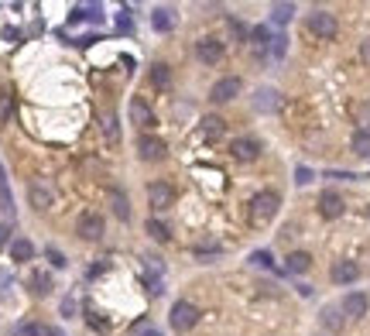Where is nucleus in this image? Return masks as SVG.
<instances>
[{"label": "nucleus", "instance_id": "f257e3e1", "mask_svg": "<svg viewBox=\"0 0 370 336\" xmlns=\"http://www.w3.org/2000/svg\"><path fill=\"white\" fill-rule=\"evenodd\" d=\"M278 206H281V196L271 192V189H261V192L251 199L247 216H251V223H254V227H268V223L278 216Z\"/></svg>", "mask_w": 370, "mask_h": 336}, {"label": "nucleus", "instance_id": "f03ea898", "mask_svg": "<svg viewBox=\"0 0 370 336\" xmlns=\"http://www.w3.org/2000/svg\"><path fill=\"white\" fill-rule=\"evenodd\" d=\"M305 28H309V35L319 38V41H333V38L340 35V21H336V14H329V10H312V14L305 17Z\"/></svg>", "mask_w": 370, "mask_h": 336}, {"label": "nucleus", "instance_id": "7ed1b4c3", "mask_svg": "<svg viewBox=\"0 0 370 336\" xmlns=\"http://www.w3.org/2000/svg\"><path fill=\"white\" fill-rule=\"evenodd\" d=\"M168 323H172V330H175V333H188V330L199 323V309H195L192 302L179 299V302L172 306V312H168Z\"/></svg>", "mask_w": 370, "mask_h": 336}, {"label": "nucleus", "instance_id": "20e7f679", "mask_svg": "<svg viewBox=\"0 0 370 336\" xmlns=\"http://www.w3.org/2000/svg\"><path fill=\"white\" fill-rule=\"evenodd\" d=\"M223 55H226V48H223V41H220V38L206 35V38H199V41H195V59H199L202 66H220V62H223Z\"/></svg>", "mask_w": 370, "mask_h": 336}, {"label": "nucleus", "instance_id": "39448f33", "mask_svg": "<svg viewBox=\"0 0 370 336\" xmlns=\"http://www.w3.org/2000/svg\"><path fill=\"white\" fill-rule=\"evenodd\" d=\"M28 203H31L38 213H45V209H52V203H55V189H52L45 178H35V182L28 185Z\"/></svg>", "mask_w": 370, "mask_h": 336}, {"label": "nucleus", "instance_id": "423d86ee", "mask_svg": "<svg viewBox=\"0 0 370 336\" xmlns=\"http://www.w3.org/2000/svg\"><path fill=\"white\" fill-rule=\"evenodd\" d=\"M148 203H151L155 213H165V209L175 206V189L168 182H151L148 185Z\"/></svg>", "mask_w": 370, "mask_h": 336}, {"label": "nucleus", "instance_id": "0eeeda50", "mask_svg": "<svg viewBox=\"0 0 370 336\" xmlns=\"http://www.w3.org/2000/svg\"><path fill=\"white\" fill-rule=\"evenodd\" d=\"M240 89H244V80H240V76H223L220 83H213L209 100H213V103H230V100L240 96Z\"/></svg>", "mask_w": 370, "mask_h": 336}, {"label": "nucleus", "instance_id": "6e6552de", "mask_svg": "<svg viewBox=\"0 0 370 336\" xmlns=\"http://www.w3.org/2000/svg\"><path fill=\"white\" fill-rule=\"evenodd\" d=\"M137 155H141L144 162H162V158L168 155V144H165L162 138H155V134H141V138H137Z\"/></svg>", "mask_w": 370, "mask_h": 336}, {"label": "nucleus", "instance_id": "1a4fd4ad", "mask_svg": "<svg viewBox=\"0 0 370 336\" xmlns=\"http://www.w3.org/2000/svg\"><path fill=\"white\" fill-rule=\"evenodd\" d=\"M329 278H333V285H353L360 278V264L350 261V257H340V261H333Z\"/></svg>", "mask_w": 370, "mask_h": 336}, {"label": "nucleus", "instance_id": "9d476101", "mask_svg": "<svg viewBox=\"0 0 370 336\" xmlns=\"http://www.w3.org/2000/svg\"><path fill=\"white\" fill-rule=\"evenodd\" d=\"M76 234L83 237V241H99L103 234H106V223H103V216L99 213H83L79 216V223H76Z\"/></svg>", "mask_w": 370, "mask_h": 336}, {"label": "nucleus", "instance_id": "9b49d317", "mask_svg": "<svg viewBox=\"0 0 370 336\" xmlns=\"http://www.w3.org/2000/svg\"><path fill=\"white\" fill-rule=\"evenodd\" d=\"M271 41H275V35H271V28H268V24L254 28V31H251V38H247L251 55H254V59H268V55H271Z\"/></svg>", "mask_w": 370, "mask_h": 336}, {"label": "nucleus", "instance_id": "f8f14e48", "mask_svg": "<svg viewBox=\"0 0 370 336\" xmlns=\"http://www.w3.org/2000/svg\"><path fill=\"white\" fill-rule=\"evenodd\" d=\"M230 155H233L237 162H257V155H261V141H257V138H233Z\"/></svg>", "mask_w": 370, "mask_h": 336}, {"label": "nucleus", "instance_id": "ddd939ff", "mask_svg": "<svg viewBox=\"0 0 370 336\" xmlns=\"http://www.w3.org/2000/svg\"><path fill=\"white\" fill-rule=\"evenodd\" d=\"M343 209H347V203H343L340 192L326 189V192L319 196V216H322V220H336V216H343Z\"/></svg>", "mask_w": 370, "mask_h": 336}, {"label": "nucleus", "instance_id": "4468645a", "mask_svg": "<svg viewBox=\"0 0 370 336\" xmlns=\"http://www.w3.org/2000/svg\"><path fill=\"white\" fill-rule=\"evenodd\" d=\"M281 103H284V100H281V93L271 89V86H261V89L254 93V110H257V113H278V110H281Z\"/></svg>", "mask_w": 370, "mask_h": 336}, {"label": "nucleus", "instance_id": "2eb2a0df", "mask_svg": "<svg viewBox=\"0 0 370 336\" xmlns=\"http://www.w3.org/2000/svg\"><path fill=\"white\" fill-rule=\"evenodd\" d=\"M130 124H137L141 131H148V127H155V110L148 106V100H141V96H134L130 100Z\"/></svg>", "mask_w": 370, "mask_h": 336}, {"label": "nucleus", "instance_id": "dca6fc26", "mask_svg": "<svg viewBox=\"0 0 370 336\" xmlns=\"http://www.w3.org/2000/svg\"><path fill=\"white\" fill-rule=\"evenodd\" d=\"M340 309H343V316H350V319H364L370 309V299L364 292H350V295L340 302Z\"/></svg>", "mask_w": 370, "mask_h": 336}, {"label": "nucleus", "instance_id": "f3484780", "mask_svg": "<svg viewBox=\"0 0 370 336\" xmlns=\"http://www.w3.org/2000/svg\"><path fill=\"white\" fill-rule=\"evenodd\" d=\"M106 203H110V209H113V216H117V220H124V223L130 220V203H127V196H124L117 185H110V189H106Z\"/></svg>", "mask_w": 370, "mask_h": 336}, {"label": "nucleus", "instance_id": "a211bd4d", "mask_svg": "<svg viewBox=\"0 0 370 336\" xmlns=\"http://www.w3.org/2000/svg\"><path fill=\"white\" fill-rule=\"evenodd\" d=\"M319 323H322V330H329V333H343L347 316H343V309H340V306H326V309L319 312Z\"/></svg>", "mask_w": 370, "mask_h": 336}, {"label": "nucleus", "instance_id": "6ab92c4d", "mask_svg": "<svg viewBox=\"0 0 370 336\" xmlns=\"http://www.w3.org/2000/svg\"><path fill=\"white\" fill-rule=\"evenodd\" d=\"M284 268L291 271V274H305L309 268H312V254L309 251H291L284 257Z\"/></svg>", "mask_w": 370, "mask_h": 336}, {"label": "nucleus", "instance_id": "aec40b11", "mask_svg": "<svg viewBox=\"0 0 370 336\" xmlns=\"http://www.w3.org/2000/svg\"><path fill=\"white\" fill-rule=\"evenodd\" d=\"M151 28L162 31V35L172 31V28H175V10H172V7H158V10L151 14Z\"/></svg>", "mask_w": 370, "mask_h": 336}, {"label": "nucleus", "instance_id": "412c9836", "mask_svg": "<svg viewBox=\"0 0 370 336\" xmlns=\"http://www.w3.org/2000/svg\"><path fill=\"white\" fill-rule=\"evenodd\" d=\"M28 285H31V292H35V295H48V292L55 288V285H52V274H48V271H31Z\"/></svg>", "mask_w": 370, "mask_h": 336}, {"label": "nucleus", "instance_id": "4be33fe9", "mask_svg": "<svg viewBox=\"0 0 370 336\" xmlns=\"http://www.w3.org/2000/svg\"><path fill=\"white\" fill-rule=\"evenodd\" d=\"M99 127H103L106 144H120V124H117V117H113V113H106V117L99 120Z\"/></svg>", "mask_w": 370, "mask_h": 336}, {"label": "nucleus", "instance_id": "5701e85b", "mask_svg": "<svg viewBox=\"0 0 370 336\" xmlns=\"http://www.w3.org/2000/svg\"><path fill=\"white\" fill-rule=\"evenodd\" d=\"M10 257H14V261H31V257H35V244L24 241V237H17V241L10 244Z\"/></svg>", "mask_w": 370, "mask_h": 336}, {"label": "nucleus", "instance_id": "b1692460", "mask_svg": "<svg viewBox=\"0 0 370 336\" xmlns=\"http://www.w3.org/2000/svg\"><path fill=\"white\" fill-rule=\"evenodd\" d=\"M223 131H226V124H223V117H202V134L206 138H223Z\"/></svg>", "mask_w": 370, "mask_h": 336}, {"label": "nucleus", "instance_id": "393cba45", "mask_svg": "<svg viewBox=\"0 0 370 336\" xmlns=\"http://www.w3.org/2000/svg\"><path fill=\"white\" fill-rule=\"evenodd\" d=\"M144 230H148V237H151V241H158V244L172 241V234H168V227H165L162 220H148V227H144Z\"/></svg>", "mask_w": 370, "mask_h": 336}, {"label": "nucleus", "instance_id": "a878e982", "mask_svg": "<svg viewBox=\"0 0 370 336\" xmlns=\"http://www.w3.org/2000/svg\"><path fill=\"white\" fill-rule=\"evenodd\" d=\"M0 209L7 216H14V199H10V189H7V175H3V165H0Z\"/></svg>", "mask_w": 370, "mask_h": 336}, {"label": "nucleus", "instance_id": "bb28decb", "mask_svg": "<svg viewBox=\"0 0 370 336\" xmlns=\"http://www.w3.org/2000/svg\"><path fill=\"white\" fill-rule=\"evenodd\" d=\"M151 83L158 86V89H168V86H172V73H168L165 62H158V66L151 69Z\"/></svg>", "mask_w": 370, "mask_h": 336}, {"label": "nucleus", "instance_id": "cd10ccee", "mask_svg": "<svg viewBox=\"0 0 370 336\" xmlns=\"http://www.w3.org/2000/svg\"><path fill=\"white\" fill-rule=\"evenodd\" d=\"M14 336H48V326H41V323H17L14 326Z\"/></svg>", "mask_w": 370, "mask_h": 336}, {"label": "nucleus", "instance_id": "c85d7f7f", "mask_svg": "<svg viewBox=\"0 0 370 336\" xmlns=\"http://www.w3.org/2000/svg\"><path fill=\"white\" fill-rule=\"evenodd\" d=\"M291 17H295V3H275L271 7V21L275 24H288Z\"/></svg>", "mask_w": 370, "mask_h": 336}, {"label": "nucleus", "instance_id": "c756f323", "mask_svg": "<svg viewBox=\"0 0 370 336\" xmlns=\"http://www.w3.org/2000/svg\"><path fill=\"white\" fill-rule=\"evenodd\" d=\"M251 264H254V268H268V271H271V268H275V257H271V251H254L251 254Z\"/></svg>", "mask_w": 370, "mask_h": 336}, {"label": "nucleus", "instance_id": "7c9ffc66", "mask_svg": "<svg viewBox=\"0 0 370 336\" xmlns=\"http://www.w3.org/2000/svg\"><path fill=\"white\" fill-rule=\"evenodd\" d=\"M357 134H370V103L357 110Z\"/></svg>", "mask_w": 370, "mask_h": 336}, {"label": "nucleus", "instance_id": "2f4dec72", "mask_svg": "<svg viewBox=\"0 0 370 336\" xmlns=\"http://www.w3.org/2000/svg\"><path fill=\"white\" fill-rule=\"evenodd\" d=\"M353 151L367 158L370 155V134H353Z\"/></svg>", "mask_w": 370, "mask_h": 336}, {"label": "nucleus", "instance_id": "473e14b6", "mask_svg": "<svg viewBox=\"0 0 370 336\" xmlns=\"http://www.w3.org/2000/svg\"><path fill=\"white\" fill-rule=\"evenodd\" d=\"M284 52H288V38H284V35H275V41H271V59H284Z\"/></svg>", "mask_w": 370, "mask_h": 336}, {"label": "nucleus", "instance_id": "72a5a7b5", "mask_svg": "<svg viewBox=\"0 0 370 336\" xmlns=\"http://www.w3.org/2000/svg\"><path fill=\"white\" fill-rule=\"evenodd\" d=\"M90 17H99V7H76L69 21H90Z\"/></svg>", "mask_w": 370, "mask_h": 336}, {"label": "nucleus", "instance_id": "f704fd0d", "mask_svg": "<svg viewBox=\"0 0 370 336\" xmlns=\"http://www.w3.org/2000/svg\"><path fill=\"white\" fill-rule=\"evenodd\" d=\"M45 257L52 261V268H66L69 261H66V254L59 251V248H45Z\"/></svg>", "mask_w": 370, "mask_h": 336}, {"label": "nucleus", "instance_id": "c9c22d12", "mask_svg": "<svg viewBox=\"0 0 370 336\" xmlns=\"http://www.w3.org/2000/svg\"><path fill=\"white\" fill-rule=\"evenodd\" d=\"M10 110H14V96H10V93H0V124L10 117Z\"/></svg>", "mask_w": 370, "mask_h": 336}, {"label": "nucleus", "instance_id": "e433bc0d", "mask_svg": "<svg viewBox=\"0 0 370 336\" xmlns=\"http://www.w3.org/2000/svg\"><path fill=\"white\" fill-rule=\"evenodd\" d=\"M10 285H14V278H10V271H0V299H3V302L10 299Z\"/></svg>", "mask_w": 370, "mask_h": 336}, {"label": "nucleus", "instance_id": "4c0bfd02", "mask_svg": "<svg viewBox=\"0 0 370 336\" xmlns=\"http://www.w3.org/2000/svg\"><path fill=\"white\" fill-rule=\"evenodd\" d=\"M117 28H120V31H130V28H134V17H130V10H120V14H117Z\"/></svg>", "mask_w": 370, "mask_h": 336}, {"label": "nucleus", "instance_id": "58836bf2", "mask_svg": "<svg viewBox=\"0 0 370 336\" xmlns=\"http://www.w3.org/2000/svg\"><path fill=\"white\" fill-rule=\"evenodd\" d=\"M295 182H298V185H309V182H312V168H295Z\"/></svg>", "mask_w": 370, "mask_h": 336}, {"label": "nucleus", "instance_id": "ea45409f", "mask_svg": "<svg viewBox=\"0 0 370 336\" xmlns=\"http://www.w3.org/2000/svg\"><path fill=\"white\" fill-rule=\"evenodd\" d=\"M7 244H10V227L0 220V248H7Z\"/></svg>", "mask_w": 370, "mask_h": 336}, {"label": "nucleus", "instance_id": "a19ab883", "mask_svg": "<svg viewBox=\"0 0 370 336\" xmlns=\"http://www.w3.org/2000/svg\"><path fill=\"white\" fill-rule=\"evenodd\" d=\"M360 59H364V66H370V38L360 41Z\"/></svg>", "mask_w": 370, "mask_h": 336}, {"label": "nucleus", "instance_id": "79ce46f5", "mask_svg": "<svg viewBox=\"0 0 370 336\" xmlns=\"http://www.w3.org/2000/svg\"><path fill=\"white\" fill-rule=\"evenodd\" d=\"M76 312V299H62V316H72Z\"/></svg>", "mask_w": 370, "mask_h": 336}, {"label": "nucleus", "instance_id": "37998d69", "mask_svg": "<svg viewBox=\"0 0 370 336\" xmlns=\"http://www.w3.org/2000/svg\"><path fill=\"white\" fill-rule=\"evenodd\" d=\"M137 336H162L158 330H144V333H137Z\"/></svg>", "mask_w": 370, "mask_h": 336}, {"label": "nucleus", "instance_id": "c03bdc74", "mask_svg": "<svg viewBox=\"0 0 370 336\" xmlns=\"http://www.w3.org/2000/svg\"><path fill=\"white\" fill-rule=\"evenodd\" d=\"M48 336H66V333H62V330H55V326H52V330H48Z\"/></svg>", "mask_w": 370, "mask_h": 336}]
</instances>
